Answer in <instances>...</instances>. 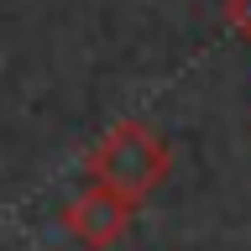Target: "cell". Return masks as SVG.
I'll list each match as a JSON object with an SVG mask.
<instances>
[{
  "mask_svg": "<svg viewBox=\"0 0 251 251\" xmlns=\"http://www.w3.org/2000/svg\"><path fill=\"white\" fill-rule=\"evenodd\" d=\"M84 168H89V183H105V188H115V194L141 204L173 173V147L162 141L157 126L121 121V126H110L105 136H100V147L89 152Z\"/></svg>",
  "mask_w": 251,
  "mask_h": 251,
  "instance_id": "obj_1",
  "label": "cell"
},
{
  "mask_svg": "<svg viewBox=\"0 0 251 251\" xmlns=\"http://www.w3.org/2000/svg\"><path fill=\"white\" fill-rule=\"evenodd\" d=\"M131 215H136V199H126V194H115L105 183H89L78 199L63 204V230L84 251H110L131 230Z\"/></svg>",
  "mask_w": 251,
  "mask_h": 251,
  "instance_id": "obj_2",
  "label": "cell"
},
{
  "mask_svg": "<svg viewBox=\"0 0 251 251\" xmlns=\"http://www.w3.org/2000/svg\"><path fill=\"white\" fill-rule=\"evenodd\" d=\"M220 11H225V21H230V26H235V31H241V37L251 42V0H225Z\"/></svg>",
  "mask_w": 251,
  "mask_h": 251,
  "instance_id": "obj_3",
  "label": "cell"
}]
</instances>
